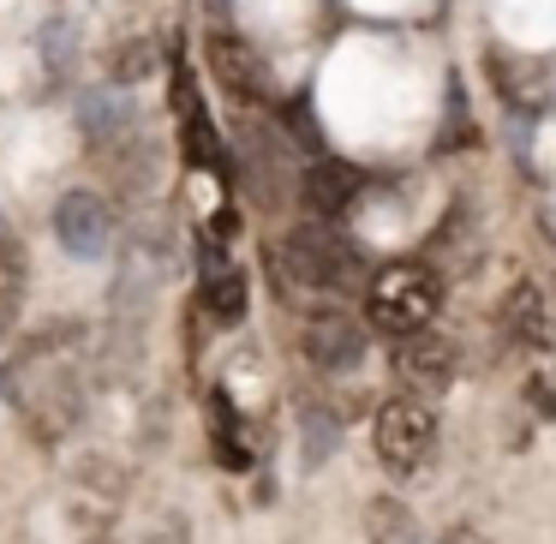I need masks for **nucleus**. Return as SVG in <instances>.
I'll return each instance as SVG.
<instances>
[{
  "label": "nucleus",
  "mask_w": 556,
  "mask_h": 544,
  "mask_svg": "<svg viewBox=\"0 0 556 544\" xmlns=\"http://www.w3.org/2000/svg\"><path fill=\"white\" fill-rule=\"evenodd\" d=\"M269 269H276L281 293H348L359 288V245L336 228H293L269 245Z\"/></svg>",
  "instance_id": "nucleus-1"
},
{
  "label": "nucleus",
  "mask_w": 556,
  "mask_h": 544,
  "mask_svg": "<svg viewBox=\"0 0 556 544\" xmlns=\"http://www.w3.org/2000/svg\"><path fill=\"white\" fill-rule=\"evenodd\" d=\"M437 305H443V281L425 264H389L371 276V293H365V317L389 336H413V329H431Z\"/></svg>",
  "instance_id": "nucleus-2"
},
{
  "label": "nucleus",
  "mask_w": 556,
  "mask_h": 544,
  "mask_svg": "<svg viewBox=\"0 0 556 544\" xmlns=\"http://www.w3.org/2000/svg\"><path fill=\"white\" fill-rule=\"evenodd\" d=\"M377 455L389 472H419L437 448V407L431 395H395L377 407Z\"/></svg>",
  "instance_id": "nucleus-3"
},
{
  "label": "nucleus",
  "mask_w": 556,
  "mask_h": 544,
  "mask_svg": "<svg viewBox=\"0 0 556 544\" xmlns=\"http://www.w3.org/2000/svg\"><path fill=\"white\" fill-rule=\"evenodd\" d=\"M54 240L73 257H85V264L109 257L114 252V204L97 192H66L61 204H54Z\"/></svg>",
  "instance_id": "nucleus-4"
},
{
  "label": "nucleus",
  "mask_w": 556,
  "mask_h": 544,
  "mask_svg": "<svg viewBox=\"0 0 556 544\" xmlns=\"http://www.w3.org/2000/svg\"><path fill=\"white\" fill-rule=\"evenodd\" d=\"M460 371V353L448 347L437 329H413V336H395V377L413 389V395H443Z\"/></svg>",
  "instance_id": "nucleus-5"
},
{
  "label": "nucleus",
  "mask_w": 556,
  "mask_h": 544,
  "mask_svg": "<svg viewBox=\"0 0 556 544\" xmlns=\"http://www.w3.org/2000/svg\"><path fill=\"white\" fill-rule=\"evenodd\" d=\"M210 73H216V85L228 90L233 102H269V66L257 61V49L245 37H233V30H210Z\"/></svg>",
  "instance_id": "nucleus-6"
},
{
  "label": "nucleus",
  "mask_w": 556,
  "mask_h": 544,
  "mask_svg": "<svg viewBox=\"0 0 556 544\" xmlns=\"http://www.w3.org/2000/svg\"><path fill=\"white\" fill-rule=\"evenodd\" d=\"M300 353L317 365V371L341 377V371H359L365 365V329L341 312H324L300 329Z\"/></svg>",
  "instance_id": "nucleus-7"
},
{
  "label": "nucleus",
  "mask_w": 556,
  "mask_h": 544,
  "mask_svg": "<svg viewBox=\"0 0 556 544\" xmlns=\"http://www.w3.org/2000/svg\"><path fill=\"white\" fill-rule=\"evenodd\" d=\"M78 126H85V138L102 150V156H114L121 144H132V138H138L132 102H126L121 90H109V85H97V90L78 97Z\"/></svg>",
  "instance_id": "nucleus-8"
},
{
  "label": "nucleus",
  "mask_w": 556,
  "mask_h": 544,
  "mask_svg": "<svg viewBox=\"0 0 556 544\" xmlns=\"http://www.w3.org/2000/svg\"><path fill=\"white\" fill-rule=\"evenodd\" d=\"M198 300H204V312L216 317V324H240L245 317V276L228 264L216 233H210L204 252H198Z\"/></svg>",
  "instance_id": "nucleus-9"
},
{
  "label": "nucleus",
  "mask_w": 556,
  "mask_h": 544,
  "mask_svg": "<svg viewBox=\"0 0 556 544\" xmlns=\"http://www.w3.org/2000/svg\"><path fill=\"white\" fill-rule=\"evenodd\" d=\"M359 168H348V162H336V156H324V162H312V168L300 174V198H305V210L312 216H324V222H336V216H348L353 210V198H359Z\"/></svg>",
  "instance_id": "nucleus-10"
},
{
  "label": "nucleus",
  "mask_w": 556,
  "mask_h": 544,
  "mask_svg": "<svg viewBox=\"0 0 556 544\" xmlns=\"http://www.w3.org/2000/svg\"><path fill=\"white\" fill-rule=\"evenodd\" d=\"M174 114H180V138H186V156H192L198 168H216V162H222L216 126H210V109H204V97H198L192 73H186L180 61H174Z\"/></svg>",
  "instance_id": "nucleus-11"
},
{
  "label": "nucleus",
  "mask_w": 556,
  "mask_h": 544,
  "mask_svg": "<svg viewBox=\"0 0 556 544\" xmlns=\"http://www.w3.org/2000/svg\"><path fill=\"white\" fill-rule=\"evenodd\" d=\"M240 156H245V180H252V192L264 198V204H276L281 180H288V150H281V138L269 132V126H252V132H240Z\"/></svg>",
  "instance_id": "nucleus-12"
},
{
  "label": "nucleus",
  "mask_w": 556,
  "mask_h": 544,
  "mask_svg": "<svg viewBox=\"0 0 556 544\" xmlns=\"http://www.w3.org/2000/svg\"><path fill=\"white\" fill-rule=\"evenodd\" d=\"M503 324H508V336H515L527 353H551V347H556L551 305H544V293L532 288V281H520V288L508 293V305H503Z\"/></svg>",
  "instance_id": "nucleus-13"
},
{
  "label": "nucleus",
  "mask_w": 556,
  "mask_h": 544,
  "mask_svg": "<svg viewBox=\"0 0 556 544\" xmlns=\"http://www.w3.org/2000/svg\"><path fill=\"white\" fill-rule=\"evenodd\" d=\"M371 539L383 544H413V520L395 503H371Z\"/></svg>",
  "instance_id": "nucleus-14"
},
{
  "label": "nucleus",
  "mask_w": 556,
  "mask_h": 544,
  "mask_svg": "<svg viewBox=\"0 0 556 544\" xmlns=\"http://www.w3.org/2000/svg\"><path fill=\"white\" fill-rule=\"evenodd\" d=\"M18 281H25V252H18L13 233H0V293L18 300Z\"/></svg>",
  "instance_id": "nucleus-15"
},
{
  "label": "nucleus",
  "mask_w": 556,
  "mask_h": 544,
  "mask_svg": "<svg viewBox=\"0 0 556 544\" xmlns=\"http://www.w3.org/2000/svg\"><path fill=\"white\" fill-rule=\"evenodd\" d=\"M437 544H484V539H479V532H472V527H448V532H443V539H437Z\"/></svg>",
  "instance_id": "nucleus-16"
},
{
  "label": "nucleus",
  "mask_w": 556,
  "mask_h": 544,
  "mask_svg": "<svg viewBox=\"0 0 556 544\" xmlns=\"http://www.w3.org/2000/svg\"><path fill=\"white\" fill-rule=\"evenodd\" d=\"M7 329H13V300L0 293V341H7Z\"/></svg>",
  "instance_id": "nucleus-17"
},
{
  "label": "nucleus",
  "mask_w": 556,
  "mask_h": 544,
  "mask_svg": "<svg viewBox=\"0 0 556 544\" xmlns=\"http://www.w3.org/2000/svg\"><path fill=\"white\" fill-rule=\"evenodd\" d=\"M228 7H233V0H210V13H228Z\"/></svg>",
  "instance_id": "nucleus-18"
},
{
  "label": "nucleus",
  "mask_w": 556,
  "mask_h": 544,
  "mask_svg": "<svg viewBox=\"0 0 556 544\" xmlns=\"http://www.w3.org/2000/svg\"><path fill=\"white\" fill-rule=\"evenodd\" d=\"M102 544H109V539H102Z\"/></svg>",
  "instance_id": "nucleus-19"
}]
</instances>
